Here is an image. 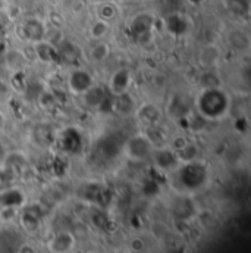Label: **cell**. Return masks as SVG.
I'll return each mask as SVG.
<instances>
[{
  "instance_id": "6da1fadb",
  "label": "cell",
  "mask_w": 251,
  "mask_h": 253,
  "mask_svg": "<svg viewBox=\"0 0 251 253\" xmlns=\"http://www.w3.org/2000/svg\"><path fill=\"white\" fill-rule=\"evenodd\" d=\"M195 111L204 121H217L231 111V97L222 87L203 88L195 100Z\"/></svg>"
},
{
  "instance_id": "7a4b0ae2",
  "label": "cell",
  "mask_w": 251,
  "mask_h": 253,
  "mask_svg": "<svg viewBox=\"0 0 251 253\" xmlns=\"http://www.w3.org/2000/svg\"><path fill=\"white\" fill-rule=\"evenodd\" d=\"M172 174L175 175V178L179 184V189L185 193L203 189L209 178L207 168L198 161L181 164Z\"/></svg>"
},
{
  "instance_id": "3957f363",
  "label": "cell",
  "mask_w": 251,
  "mask_h": 253,
  "mask_svg": "<svg viewBox=\"0 0 251 253\" xmlns=\"http://www.w3.org/2000/svg\"><path fill=\"white\" fill-rule=\"evenodd\" d=\"M153 150H154L153 146L150 144V141L145 138L143 132L129 137L122 146V153L129 161L137 162V164L144 162L145 159H150Z\"/></svg>"
},
{
  "instance_id": "277c9868",
  "label": "cell",
  "mask_w": 251,
  "mask_h": 253,
  "mask_svg": "<svg viewBox=\"0 0 251 253\" xmlns=\"http://www.w3.org/2000/svg\"><path fill=\"white\" fill-rule=\"evenodd\" d=\"M19 36L25 42L36 44L47 39V27L40 18L28 16L19 24Z\"/></svg>"
},
{
  "instance_id": "5b68a950",
  "label": "cell",
  "mask_w": 251,
  "mask_h": 253,
  "mask_svg": "<svg viewBox=\"0 0 251 253\" xmlns=\"http://www.w3.org/2000/svg\"><path fill=\"white\" fill-rule=\"evenodd\" d=\"M25 205L24 191L15 186H7L0 190V213H18Z\"/></svg>"
},
{
  "instance_id": "8992f818",
  "label": "cell",
  "mask_w": 251,
  "mask_h": 253,
  "mask_svg": "<svg viewBox=\"0 0 251 253\" xmlns=\"http://www.w3.org/2000/svg\"><path fill=\"white\" fill-rule=\"evenodd\" d=\"M66 85L72 94L82 96L84 93H87L94 85V78L87 69L73 68L66 78Z\"/></svg>"
},
{
  "instance_id": "52a82bcc",
  "label": "cell",
  "mask_w": 251,
  "mask_h": 253,
  "mask_svg": "<svg viewBox=\"0 0 251 253\" xmlns=\"http://www.w3.org/2000/svg\"><path fill=\"white\" fill-rule=\"evenodd\" d=\"M43 212L38 205H24L19 209V225L25 233H34L40 228Z\"/></svg>"
},
{
  "instance_id": "ba28073f",
  "label": "cell",
  "mask_w": 251,
  "mask_h": 253,
  "mask_svg": "<svg viewBox=\"0 0 251 253\" xmlns=\"http://www.w3.org/2000/svg\"><path fill=\"white\" fill-rule=\"evenodd\" d=\"M24 243V233L19 228L4 227L0 230V253H19Z\"/></svg>"
},
{
  "instance_id": "9c48e42d",
  "label": "cell",
  "mask_w": 251,
  "mask_h": 253,
  "mask_svg": "<svg viewBox=\"0 0 251 253\" xmlns=\"http://www.w3.org/2000/svg\"><path fill=\"white\" fill-rule=\"evenodd\" d=\"M151 159H153L156 168L163 172H174L181 165L175 152L169 146L154 149L151 153Z\"/></svg>"
},
{
  "instance_id": "30bf717a",
  "label": "cell",
  "mask_w": 251,
  "mask_h": 253,
  "mask_svg": "<svg viewBox=\"0 0 251 253\" xmlns=\"http://www.w3.org/2000/svg\"><path fill=\"white\" fill-rule=\"evenodd\" d=\"M192 108H194V103L188 100V97L184 94L181 96L175 94L171 97V100H168V115L175 121L188 118L192 114Z\"/></svg>"
},
{
  "instance_id": "8fae6325",
  "label": "cell",
  "mask_w": 251,
  "mask_h": 253,
  "mask_svg": "<svg viewBox=\"0 0 251 253\" xmlns=\"http://www.w3.org/2000/svg\"><path fill=\"white\" fill-rule=\"evenodd\" d=\"M131 72L128 69H118L115 71L110 78H109V84H108V91L109 94L112 96H116V94H122L126 93L131 87Z\"/></svg>"
},
{
  "instance_id": "7c38bea8",
  "label": "cell",
  "mask_w": 251,
  "mask_h": 253,
  "mask_svg": "<svg viewBox=\"0 0 251 253\" xmlns=\"http://www.w3.org/2000/svg\"><path fill=\"white\" fill-rule=\"evenodd\" d=\"M75 237L71 231H59L56 233L50 242H49V249L52 253H69L75 248Z\"/></svg>"
},
{
  "instance_id": "4fadbf2b",
  "label": "cell",
  "mask_w": 251,
  "mask_h": 253,
  "mask_svg": "<svg viewBox=\"0 0 251 253\" xmlns=\"http://www.w3.org/2000/svg\"><path fill=\"white\" fill-rule=\"evenodd\" d=\"M137 118L144 126H157L162 121V111L154 103H144L135 109Z\"/></svg>"
},
{
  "instance_id": "5bb4252c",
  "label": "cell",
  "mask_w": 251,
  "mask_h": 253,
  "mask_svg": "<svg viewBox=\"0 0 251 253\" xmlns=\"http://www.w3.org/2000/svg\"><path fill=\"white\" fill-rule=\"evenodd\" d=\"M110 102V109L119 115H129V114H134L135 112V100L134 97L129 94V91L122 93V94H116V96H112V99L109 100Z\"/></svg>"
},
{
  "instance_id": "9a60e30c",
  "label": "cell",
  "mask_w": 251,
  "mask_h": 253,
  "mask_svg": "<svg viewBox=\"0 0 251 253\" xmlns=\"http://www.w3.org/2000/svg\"><path fill=\"white\" fill-rule=\"evenodd\" d=\"M55 46H56V52H58V61L73 65L78 61V58L81 56V52H79L78 46L75 43H72L71 40L62 39Z\"/></svg>"
},
{
  "instance_id": "2e32d148",
  "label": "cell",
  "mask_w": 251,
  "mask_h": 253,
  "mask_svg": "<svg viewBox=\"0 0 251 253\" xmlns=\"http://www.w3.org/2000/svg\"><path fill=\"white\" fill-rule=\"evenodd\" d=\"M59 143H61V147L68 153H76L82 147V137L75 128H68L62 132Z\"/></svg>"
},
{
  "instance_id": "e0dca14e",
  "label": "cell",
  "mask_w": 251,
  "mask_h": 253,
  "mask_svg": "<svg viewBox=\"0 0 251 253\" xmlns=\"http://www.w3.org/2000/svg\"><path fill=\"white\" fill-rule=\"evenodd\" d=\"M226 40L231 44V47L238 52H246L250 47V36L247 31H244L241 28L231 30L226 36Z\"/></svg>"
},
{
  "instance_id": "ac0fdd59",
  "label": "cell",
  "mask_w": 251,
  "mask_h": 253,
  "mask_svg": "<svg viewBox=\"0 0 251 253\" xmlns=\"http://www.w3.org/2000/svg\"><path fill=\"white\" fill-rule=\"evenodd\" d=\"M34 46L36 55L38 56L40 61L43 62H56L58 61V52H56V46L53 43H50L47 39L43 42H38Z\"/></svg>"
},
{
  "instance_id": "d6986e66",
  "label": "cell",
  "mask_w": 251,
  "mask_h": 253,
  "mask_svg": "<svg viewBox=\"0 0 251 253\" xmlns=\"http://www.w3.org/2000/svg\"><path fill=\"white\" fill-rule=\"evenodd\" d=\"M82 96H84V99H85V102H87L88 106H91V108H102L106 103L108 97H109V91L105 90L103 87H99V85L94 84Z\"/></svg>"
},
{
  "instance_id": "ffe728a7",
  "label": "cell",
  "mask_w": 251,
  "mask_h": 253,
  "mask_svg": "<svg viewBox=\"0 0 251 253\" xmlns=\"http://www.w3.org/2000/svg\"><path fill=\"white\" fill-rule=\"evenodd\" d=\"M198 58H200V63L204 68H215L216 63L219 62L220 52H219V49L215 44H207V46H204L201 49Z\"/></svg>"
},
{
  "instance_id": "44dd1931",
  "label": "cell",
  "mask_w": 251,
  "mask_h": 253,
  "mask_svg": "<svg viewBox=\"0 0 251 253\" xmlns=\"http://www.w3.org/2000/svg\"><path fill=\"white\" fill-rule=\"evenodd\" d=\"M215 69L216 68H204V72L201 74V78H200L201 90L203 88L220 87V77H219V74Z\"/></svg>"
},
{
  "instance_id": "7402d4cb",
  "label": "cell",
  "mask_w": 251,
  "mask_h": 253,
  "mask_svg": "<svg viewBox=\"0 0 251 253\" xmlns=\"http://www.w3.org/2000/svg\"><path fill=\"white\" fill-rule=\"evenodd\" d=\"M109 31H110V22H106V21L99 19V18H97V19L91 24V27H90V36H91V39L96 40V42L105 40L106 36L109 34Z\"/></svg>"
},
{
  "instance_id": "603a6c76",
  "label": "cell",
  "mask_w": 251,
  "mask_h": 253,
  "mask_svg": "<svg viewBox=\"0 0 251 253\" xmlns=\"http://www.w3.org/2000/svg\"><path fill=\"white\" fill-rule=\"evenodd\" d=\"M109 55H110V47L105 40L96 42V44L90 50V58L94 62H103L109 58Z\"/></svg>"
},
{
  "instance_id": "cb8c5ba5",
  "label": "cell",
  "mask_w": 251,
  "mask_h": 253,
  "mask_svg": "<svg viewBox=\"0 0 251 253\" xmlns=\"http://www.w3.org/2000/svg\"><path fill=\"white\" fill-rule=\"evenodd\" d=\"M226 7L237 16H246L250 10V0H225Z\"/></svg>"
},
{
  "instance_id": "d4e9b609",
  "label": "cell",
  "mask_w": 251,
  "mask_h": 253,
  "mask_svg": "<svg viewBox=\"0 0 251 253\" xmlns=\"http://www.w3.org/2000/svg\"><path fill=\"white\" fill-rule=\"evenodd\" d=\"M118 10H116V6L112 4V3H102L99 7H97V18L99 19H103L106 22H110L115 19Z\"/></svg>"
},
{
  "instance_id": "484cf974",
  "label": "cell",
  "mask_w": 251,
  "mask_h": 253,
  "mask_svg": "<svg viewBox=\"0 0 251 253\" xmlns=\"http://www.w3.org/2000/svg\"><path fill=\"white\" fill-rule=\"evenodd\" d=\"M6 156H7V152H6V147L4 144L0 141V169L4 167V162H6Z\"/></svg>"
},
{
  "instance_id": "4316f807",
  "label": "cell",
  "mask_w": 251,
  "mask_h": 253,
  "mask_svg": "<svg viewBox=\"0 0 251 253\" xmlns=\"http://www.w3.org/2000/svg\"><path fill=\"white\" fill-rule=\"evenodd\" d=\"M6 10V0H0V15Z\"/></svg>"
}]
</instances>
